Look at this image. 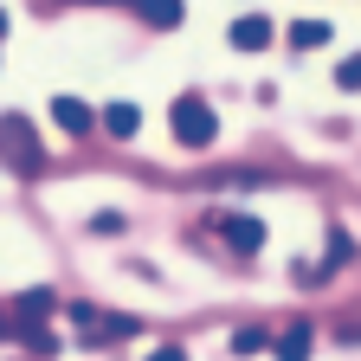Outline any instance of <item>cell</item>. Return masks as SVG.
<instances>
[{
    "label": "cell",
    "instance_id": "cell-16",
    "mask_svg": "<svg viewBox=\"0 0 361 361\" xmlns=\"http://www.w3.org/2000/svg\"><path fill=\"white\" fill-rule=\"evenodd\" d=\"M78 7H84V0H78ZM104 7H110V0H104Z\"/></svg>",
    "mask_w": 361,
    "mask_h": 361
},
{
    "label": "cell",
    "instance_id": "cell-8",
    "mask_svg": "<svg viewBox=\"0 0 361 361\" xmlns=\"http://www.w3.org/2000/svg\"><path fill=\"white\" fill-rule=\"evenodd\" d=\"M104 129L116 135V142H129V135L142 129V110H135V104H110V110H104Z\"/></svg>",
    "mask_w": 361,
    "mask_h": 361
},
{
    "label": "cell",
    "instance_id": "cell-11",
    "mask_svg": "<svg viewBox=\"0 0 361 361\" xmlns=\"http://www.w3.org/2000/svg\"><path fill=\"white\" fill-rule=\"evenodd\" d=\"M264 348H271L264 329H239V336H233V355H239V361H245V355H264Z\"/></svg>",
    "mask_w": 361,
    "mask_h": 361
},
{
    "label": "cell",
    "instance_id": "cell-14",
    "mask_svg": "<svg viewBox=\"0 0 361 361\" xmlns=\"http://www.w3.org/2000/svg\"><path fill=\"white\" fill-rule=\"evenodd\" d=\"M149 361H188V348H174V342H161V348H155Z\"/></svg>",
    "mask_w": 361,
    "mask_h": 361
},
{
    "label": "cell",
    "instance_id": "cell-5",
    "mask_svg": "<svg viewBox=\"0 0 361 361\" xmlns=\"http://www.w3.org/2000/svg\"><path fill=\"white\" fill-rule=\"evenodd\" d=\"M239 45V52H264L271 45V20H258V13H245V20H233V32H226Z\"/></svg>",
    "mask_w": 361,
    "mask_h": 361
},
{
    "label": "cell",
    "instance_id": "cell-7",
    "mask_svg": "<svg viewBox=\"0 0 361 361\" xmlns=\"http://www.w3.org/2000/svg\"><path fill=\"white\" fill-rule=\"evenodd\" d=\"M310 348H316L310 323H290V329L278 336V361H310Z\"/></svg>",
    "mask_w": 361,
    "mask_h": 361
},
{
    "label": "cell",
    "instance_id": "cell-3",
    "mask_svg": "<svg viewBox=\"0 0 361 361\" xmlns=\"http://www.w3.org/2000/svg\"><path fill=\"white\" fill-rule=\"evenodd\" d=\"M219 239L233 245V252H258V245H264V226H258L252 213H226V219H219Z\"/></svg>",
    "mask_w": 361,
    "mask_h": 361
},
{
    "label": "cell",
    "instance_id": "cell-12",
    "mask_svg": "<svg viewBox=\"0 0 361 361\" xmlns=\"http://www.w3.org/2000/svg\"><path fill=\"white\" fill-rule=\"evenodd\" d=\"M336 84H342V90H361V52H348V59L336 65Z\"/></svg>",
    "mask_w": 361,
    "mask_h": 361
},
{
    "label": "cell",
    "instance_id": "cell-6",
    "mask_svg": "<svg viewBox=\"0 0 361 361\" xmlns=\"http://www.w3.org/2000/svg\"><path fill=\"white\" fill-rule=\"evenodd\" d=\"M52 123H59L65 135H84V129H90V104H78V97H52Z\"/></svg>",
    "mask_w": 361,
    "mask_h": 361
},
{
    "label": "cell",
    "instance_id": "cell-9",
    "mask_svg": "<svg viewBox=\"0 0 361 361\" xmlns=\"http://www.w3.org/2000/svg\"><path fill=\"white\" fill-rule=\"evenodd\" d=\"M290 45H297V52H316V45H329V20H297V26H290Z\"/></svg>",
    "mask_w": 361,
    "mask_h": 361
},
{
    "label": "cell",
    "instance_id": "cell-1",
    "mask_svg": "<svg viewBox=\"0 0 361 361\" xmlns=\"http://www.w3.org/2000/svg\"><path fill=\"white\" fill-rule=\"evenodd\" d=\"M45 168V142H39V129L26 116H0V174H20L32 180Z\"/></svg>",
    "mask_w": 361,
    "mask_h": 361
},
{
    "label": "cell",
    "instance_id": "cell-4",
    "mask_svg": "<svg viewBox=\"0 0 361 361\" xmlns=\"http://www.w3.org/2000/svg\"><path fill=\"white\" fill-rule=\"evenodd\" d=\"M71 316H78V323H90V342H104V336L123 342V336H135V316H97V310H84V303H78Z\"/></svg>",
    "mask_w": 361,
    "mask_h": 361
},
{
    "label": "cell",
    "instance_id": "cell-2",
    "mask_svg": "<svg viewBox=\"0 0 361 361\" xmlns=\"http://www.w3.org/2000/svg\"><path fill=\"white\" fill-rule=\"evenodd\" d=\"M168 123H174V142L180 149H207L213 135H219V110L200 97V90H180L174 110H168Z\"/></svg>",
    "mask_w": 361,
    "mask_h": 361
},
{
    "label": "cell",
    "instance_id": "cell-13",
    "mask_svg": "<svg viewBox=\"0 0 361 361\" xmlns=\"http://www.w3.org/2000/svg\"><path fill=\"white\" fill-rule=\"evenodd\" d=\"M45 310H52V290H26L20 297V316H45Z\"/></svg>",
    "mask_w": 361,
    "mask_h": 361
},
{
    "label": "cell",
    "instance_id": "cell-15",
    "mask_svg": "<svg viewBox=\"0 0 361 361\" xmlns=\"http://www.w3.org/2000/svg\"><path fill=\"white\" fill-rule=\"evenodd\" d=\"M0 39H7V13H0Z\"/></svg>",
    "mask_w": 361,
    "mask_h": 361
},
{
    "label": "cell",
    "instance_id": "cell-10",
    "mask_svg": "<svg viewBox=\"0 0 361 361\" xmlns=\"http://www.w3.org/2000/svg\"><path fill=\"white\" fill-rule=\"evenodd\" d=\"M142 20L161 26V32H174L180 26V0H142Z\"/></svg>",
    "mask_w": 361,
    "mask_h": 361
}]
</instances>
